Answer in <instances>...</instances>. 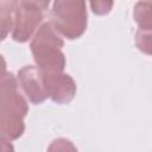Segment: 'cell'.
I'll return each mask as SVG.
<instances>
[{"label":"cell","instance_id":"1","mask_svg":"<svg viewBox=\"0 0 152 152\" xmlns=\"http://www.w3.org/2000/svg\"><path fill=\"white\" fill-rule=\"evenodd\" d=\"M0 99V127L1 137L7 140L20 138L25 131V116L28 113V104L18 90L17 78L5 69L1 75Z\"/></svg>","mask_w":152,"mask_h":152},{"label":"cell","instance_id":"6","mask_svg":"<svg viewBox=\"0 0 152 152\" xmlns=\"http://www.w3.org/2000/svg\"><path fill=\"white\" fill-rule=\"evenodd\" d=\"M18 81L32 103H42L46 97V89L39 69L34 65H25L18 71Z\"/></svg>","mask_w":152,"mask_h":152},{"label":"cell","instance_id":"8","mask_svg":"<svg viewBox=\"0 0 152 152\" xmlns=\"http://www.w3.org/2000/svg\"><path fill=\"white\" fill-rule=\"evenodd\" d=\"M14 5H15V1H1V2H0V8H1L0 18H1L2 39H5L7 32L13 28Z\"/></svg>","mask_w":152,"mask_h":152},{"label":"cell","instance_id":"9","mask_svg":"<svg viewBox=\"0 0 152 152\" xmlns=\"http://www.w3.org/2000/svg\"><path fill=\"white\" fill-rule=\"evenodd\" d=\"M135 45L142 53L152 56V31L138 30L135 33Z\"/></svg>","mask_w":152,"mask_h":152},{"label":"cell","instance_id":"7","mask_svg":"<svg viewBox=\"0 0 152 152\" xmlns=\"http://www.w3.org/2000/svg\"><path fill=\"white\" fill-rule=\"evenodd\" d=\"M133 17L139 30L152 31V1H138L133 10Z\"/></svg>","mask_w":152,"mask_h":152},{"label":"cell","instance_id":"5","mask_svg":"<svg viewBox=\"0 0 152 152\" xmlns=\"http://www.w3.org/2000/svg\"><path fill=\"white\" fill-rule=\"evenodd\" d=\"M40 71V70H39ZM48 97L56 103H68L76 95V83L74 78L63 71L40 72Z\"/></svg>","mask_w":152,"mask_h":152},{"label":"cell","instance_id":"10","mask_svg":"<svg viewBox=\"0 0 152 152\" xmlns=\"http://www.w3.org/2000/svg\"><path fill=\"white\" fill-rule=\"evenodd\" d=\"M46 152H78L74 142L66 138H57L51 141Z\"/></svg>","mask_w":152,"mask_h":152},{"label":"cell","instance_id":"4","mask_svg":"<svg viewBox=\"0 0 152 152\" xmlns=\"http://www.w3.org/2000/svg\"><path fill=\"white\" fill-rule=\"evenodd\" d=\"M49 1H15L12 38L25 43L40 26Z\"/></svg>","mask_w":152,"mask_h":152},{"label":"cell","instance_id":"11","mask_svg":"<svg viewBox=\"0 0 152 152\" xmlns=\"http://www.w3.org/2000/svg\"><path fill=\"white\" fill-rule=\"evenodd\" d=\"M113 1H91L90 6L93 8V12L96 14H107L112 6H113Z\"/></svg>","mask_w":152,"mask_h":152},{"label":"cell","instance_id":"3","mask_svg":"<svg viewBox=\"0 0 152 152\" xmlns=\"http://www.w3.org/2000/svg\"><path fill=\"white\" fill-rule=\"evenodd\" d=\"M51 24L68 39L81 37L88 24L87 5L82 0H57L52 4Z\"/></svg>","mask_w":152,"mask_h":152},{"label":"cell","instance_id":"2","mask_svg":"<svg viewBox=\"0 0 152 152\" xmlns=\"http://www.w3.org/2000/svg\"><path fill=\"white\" fill-rule=\"evenodd\" d=\"M63 45L64 42L51 21L43 23L30 44L33 59L40 72L64 70L65 56L62 52Z\"/></svg>","mask_w":152,"mask_h":152}]
</instances>
